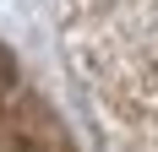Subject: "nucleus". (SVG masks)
I'll list each match as a JSON object with an SVG mask.
<instances>
[{
  "label": "nucleus",
  "mask_w": 158,
  "mask_h": 152,
  "mask_svg": "<svg viewBox=\"0 0 158 152\" xmlns=\"http://www.w3.org/2000/svg\"><path fill=\"white\" fill-rule=\"evenodd\" d=\"M6 92H16V60H11V49L0 44V98Z\"/></svg>",
  "instance_id": "1"
}]
</instances>
